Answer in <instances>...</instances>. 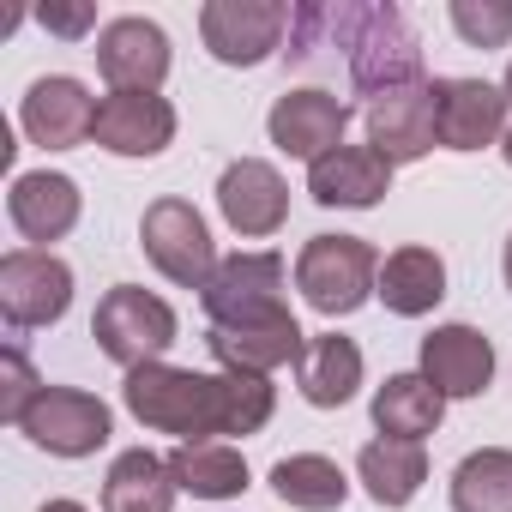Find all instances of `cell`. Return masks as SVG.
Returning <instances> with one entry per match:
<instances>
[{
	"label": "cell",
	"instance_id": "obj_10",
	"mask_svg": "<svg viewBox=\"0 0 512 512\" xmlns=\"http://www.w3.org/2000/svg\"><path fill=\"white\" fill-rule=\"evenodd\" d=\"M350 103L320 91V85H302V91H284L266 115V133L284 157H302V163H320L326 151L344 145V127H350Z\"/></svg>",
	"mask_w": 512,
	"mask_h": 512
},
{
	"label": "cell",
	"instance_id": "obj_12",
	"mask_svg": "<svg viewBox=\"0 0 512 512\" xmlns=\"http://www.w3.org/2000/svg\"><path fill=\"white\" fill-rule=\"evenodd\" d=\"M217 211H223V223H229L235 235L266 241V235H278L284 217H290V187H284V175H278L266 157H241V163H229V169L217 175Z\"/></svg>",
	"mask_w": 512,
	"mask_h": 512
},
{
	"label": "cell",
	"instance_id": "obj_32",
	"mask_svg": "<svg viewBox=\"0 0 512 512\" xmlns=\"http://www.w3.org/2000/svg\"><path fill=\"white\" fill-rule=\"evenodd\" d=\"M37 512H85V506H79V500H43Z\"/></svg>",
	"mask_w": 512,
	"mask_h": 512
},
{
	"label": "cell",
	"instance_id": "obj_2",
	"mask_svg": "<svg viewBox=\"0 0 512 512\" xmlns=\"http://www.w3.org/2000/svg\"><path fill=\"white\" fill-rule=\"evenodd\" d=\"M314 49H344L350 85L380 103L386 91L422 85V43L398 7H302L290 13V55L308 61Z\"/></svg>",
	"mask_w": 512,
	"mask_h": 512
},
{
	"label": "cell",
	"instance_id": "obj_21",
	"mask_svg": "<svg viewBox=\"0 0 512 512\" xmlns=\"http://www.w3.org/2000/svg\"><path fill=\"white\" fill-rule=\"evenodd\" d=\"M374 296L386 302V314L422 320L446 296V260H440L434 247H398V253H386V260H380V290Z\"/></svg>",
	"mask_w": 512,
	"mask_h": 512
},
{
	"label": "cell",
	"instance_id": "obj_31",
	"mask_svg": "<svg viewBox=\"0 0 512 512\" xmlns=\"http://www.w3.org/2000/svg\"><path fill=\"white\" fill-rule=\"evenodd\" d=\"M37 19H43L55 37H85V31L97 25V7H85V0H79V7H55V0H49V7H37Z\"/></svg>",
	"mask_w": 512,
	"mask_h": 512
},
{
	"label": "cell",
	"instance_id": "obj_1",
	"mask_svg": "<svg viewBox=\"0 0 512 512\" xmlns=\"http://www.w3.org/2000/svg\"><path fill=\"white\" fill-rule=\"evenodd\" d=\"M121 398L145 428L181 434V446L217 440V434H260L278 410V392L266 374H193L169 362L133 368Z\"/></svg>",
	"mask_w": 512,
	"mask_h": 512
},
{
	"label": "cell",
	"instance_id": "obj_13",
	"mask_svg": "<svg viewBox=\"0 0 512 512\" xmlns=\"http://www.w3.org/2000/svg\"><path fill=\"white\" fill-rule=\"evenodd\" d=\"M91 139H97L109 157H157V151H169V139H175V109H169V97H157V91H109V97L97 103Z\"/></svg>",
	"mask_w": 512,
	"mask_h": 512
},
{
	"label": "cell",
	"instance_id": "obj_5",
	"mask_svg": "<svg viewBox=\"0 0 512 512\" xmlns=\"http://www.w3.org/2000/svg\"><path fill=\"white\" fill-rule=\"evenodd\" d=\"M139 247H145V260L181 284V290H205L211 272L223 266L217 260V241L205 229V217L187 205V199H151L145 217H139Z\"/></svg>",
	"mask_w": 512,
	"mask_h": 512
},
{
	"label": "cell",
	"instance_id": "obj_6",
	"mask_svg": "<svg viewBox=\"0 0 512 512\" xmlns=\"http://www.w3.org/2000/svg\"><path fill=\"white\" fill-rule=\"evenodd\" d=\"M290 7L284 0H205L199 7V37L211 61L223 67H260L284 49Z\"/></svg>",
	"mask_w": 512,
	"mask_h": 512
},
{
	"label": "cell",
	"instance_id": "obj_22",
	"mask_svg": "<svg viewBox=\"0 0 512 512\" xmlns=\"http://www.w3.org/2000/svg\"><path fill=\"white\" fill-rule=\"evenodd\" d=\"M356 476H362V488H368V500L374 506H410L416 494H422V482H428V452H422V440H368L362 446V458H356Z\"/></svg>",
	"mask_w": 512,
	"mask_h": 512
},
{
	"label": "cell",
	"instance_id": "obj_27",
	"mask_svg": "<svg viewBox=\"0 0 512 512\" xmlns=\"http://www.w3.org/2000/svg\"><path fill=\"white\" fill-rule=\"evenodd\" d=\"M272 488L296 512H338L350 500V482H344V470L326 452H290V458H278L272 464Z\"/></svg>",
	"mask_w": 512,
	"mask_h": 512
},
{
	"label": "cell",
	"instance_id": "obj_16",
	"mask_svg": "<svg viewBox=\"0 0 512 512\" xmlns=\"http://www.w3.org/2000/svg\"><path fill=\"white\" fill-rule=\"evenodd\" d=\"M97 73L115 91H157L169 79V37H163V25H151L139 13L103 25V37H97Z\"/></svg>",
	"mask_w": 512,
	"mask_h": 512
},
{
	"label": "cell",
	"instance_id": "obj_11",
	"mask_svg": "<svg viewBox=\"0 0 512 512\" xmlns=\"http://www.w3.org/2000/svg\"><path fill=\"white\" fill-rule=\"evenodd\" d=\"M506 91L488 79H434V139L446 151H482L506 139Z\"/></svg>",
	"mask_w": 512,
	"mask_h": 512
},
{
	"label": "cell",
	"instance_id": "obj_3",
	"mask_svg": "<svg viewBox=\"0 0 512 512\" xmlns=\"http://www.w3.org/2000/svg\"><path fill=\"white\" fill-rule=\"evenodd\" d=\"M296 290L314 314L344 320L380 290V253L362 235H314L296 253Z\"/></svg>",
	"mask_w": 512,
	"mask_h": 512
},
{
	"label": "cell",
	"instance_id": "obj_14",
	"mask_svg": "<svg viewBox=\"0 0 512 512\" xmlns=\"http://www.w3.org/2000/svg\"><path fill=\"white\" fill-rule=\"evenodd\" d=\"M205 350L223 362V374H272V368H290L302 362L308 338L296 326V314H266V320H247V326H211L205 332Z\"/></svg>",
	"mask_w": 512,
	"mask_h": 512
},
{
	"label": "cell",
	"instance_id": "obj_4",
	"mask_svg": "<svg viewBox=\"0 0 512 512\" xmlns=\"http://www.w3.org/2000/svg\"><path fill=\"white\" fill-rule=\"evenodd\" d=\"M175 308L163 302V296H151V290H139V284H115L103 302H97V314H91V338H97V350L109 356V362H121L127 374L133 368H145V362H163V350L175 344Z\"/></svg>",
	"mask_w": 512,
	"mask_h": 512
},
{
	"label": "cell",
	"instance_id": "obj_30",
	"mask_svg": "<svg viewBox=\"0 0 512 512\" xmlns=\"http://www.w3.org/2000/svg\"><path fill=\"white\" fill-rule=\"evenodd\" d=\"M43 398V380H37V368H31V356L19 350V344H7V356H0V422H25V410Z\"/></svg>",
	"mask_w": 512,
	"mask_h": 512
},
{
	"label": "cell",
	"instance_id": "obj_8",
	"mask_svg": "<svg viewBox=\"0 0 512 512\" xmlns=\"http://www.w3.org/2000/svg\"><path fill=\"white\" fill-rule=\"evenodd\" d=\"M73 308V266L55 260L43 247H13L0 260V314H7L13 332L31 326H55Z\"/></svg>",
	"mask_w": 512,
	"mask_h": 512
},
{
	"label": "cell",
	"instance_id": "obj_15",
	"mask_svg": "<svg viewBox=\"0 0 512 512\" xmlns=\"http://www.w3.org/2000/svg\"><path fill=\"white\" fill-rule=\"evenodd\" d=\"M19 127H25L31 145H43V151H73V145L91 139V127H97V103H91V91H85L79 79L49 73V79H37V85L25 91Z\"/></svg>",
	"mask_w": 512,
	"mask_h": 512
},
{
	"label": "cell",
	"instance_id": "obj_7",
	"mask_svg": "<svg viewBox=\"0 0 512 512\" xmlns=\"http://www.w3.org/2000/svg\"><path fill=\"white\" fill-rule=\"evenodd\" d=\"M284 284H290V266L278 253H229L199 290V302L211 326H247V320L284 314Z\"/></svg>",
	"mask_w": 512,
	"mask_h": 512
},
{
	"label": "cell",
	"instance_id": "obj_35",
	"mask_svg": "<svg viewBox=\"0 0 512 512\" xmlns=\"http://www.w3.org/2000/svg\"><path fill=\"white\" fill-rule=\"evenodd\" d=\"M500 91H506V103H512V67H506V79H500Z\"/></svg>",
	"mask_w": 512,
	"mask_h": 512
},
{
	"label": "cell",
	"instance_id": "obj_24",
	"mask_svg": "<svg viewBox=\"0 0 512 512\" xmlns=\"http://www.w3.org/2000/svg\"><path fill=\"white\" fill-rule=\"evenodd\" d=\"M175 494H181V482H175L169 458L133 446V452H121V458L109 464L103 512H175Z\"/></svg>",
	"mask_w": 512,
	"mask_h": 512
},
{
	"label": "cell",
	"instance_id": "obj_19",
	"mask_svg": "<svg viewBox=\"0 0 512 512\" xmlns=\"http://www.w3.org/2000/svg\"><path fill=\"white\" fill-rule=\"evenodd\" d=\"M7 211H13V229L49 253V241L73 235V223H79V211H85V193H79V181H73V175L31 169V175H19V181H13Z\"/></svg>",
	"mask_w": 512,
	"mask_h": 512
},
{
	"label": "cell",
	"instance_id": "obj_20",
	"mask_svg": "<svg viewBox=\"0 0 512 512\" xmlns=\"http://www.w3.org/2000/svg\"><path fill=\"white\" fill-rule=\"evenodd\" d=\"M308 193H314V205L368 211L392 193V163L374 145H338L320 163H308Z\"/></svg>",
	"mask_w": 512,
	"mask_h": 512
},
{
	"label": "cell",
	"instance_id": "obj_9",
	"mask_svg": "<svg viewBox=\"0 0 512 512\" xmlns=\"http://www.w3.org/2000/svg\"><path fill=\"white\" fill-rule=\"evenodd\" d=\"M25 440L37 452H55V458H91L109 446L115 422H109V404L79 392V386H43V398L25 410Z\"/></svg>",
	"mask_w": 512,
	"mask_h": 512
},
{
	"label": "cell",
	"instance_id": "obj_17",
	"mask_svg": "<svg viewBox=\"0 0 512 512\" xmlns=\"http://www.w3.org/2000/svg\"><path fill=\"white\" fill-rule=\"evenodd\" d=\"M368 145H374L392 169L428 157V151L440 145V139H434V79L404 85V91H386L380 103H368Z\"/></svg>",
	"mask_w": 512,
	"mask_h": 512
},
{
	"label": "cell",
	"instance_id": "obj_34",
	"mask_svg": "<svg viewBox=\"0 0 512 512\" xmlns=\"http://www.w3.org/2000/svg\"><path fill=\"white\" fill-rule=\"evenodd\" d=\"M500 151H506V163H512V127H506V139H500Z\"/></svg>",
	"mask_w": 512,
	"mask_h": 512
},
{
	"label": "cell",
	"instance_id": "obj_25",
	"mask_svg": "<svg viewBox=\"0 0 512 512\" xmlns=\"http://www.w3.org/2000/svg\"><path fill=\"white\" fill-rule=\"evenodd\" d=\"M446 416V398L416 374H386V386L374 392V428L386 440H428Z\"/></svg>",
	"mask_w": 512,
	"mask_h": 512
},
{
	"label": "cell",
	"instance_id": "obj_23",
	"mask_svg": "<svg viewBox=\"0 0 512 512\" xmlns=\"http://www.w3.org/2000/svg\"><path fill=\"white\" fill-rule=\"evenodd\" d=\"M296 386H302V398H308L314 410L350 404L356 386H362V350H356V338H338V332L308 338V350H302V362H296Z\"/></svg>",
	"mask_w": 512,
	"mask_h": 512
},
{
	"label": "cell",
	"instance_id": "obj_28",
	"mask_svg": "<svg viewBox=\"0 0 512 512\" xmlns=\"http://www.w3.org/2000/svg\"><path fill=\"white\" fill-rule=\"evenodd\" d=\"M452 512H512V452L482 446L452 470Z\"/></svg>",
	"mask_w": 512,
	"mask_h": 512
},
{
	"label": "cell",
	"instance_id": "obj_26",
	"mask_svg": "<svg viewBox=\"0 0 512 512\" xmlns=\"http://www.w3.org/2000/svg\"><path fill=\"white\" fill-rule=\"evenodd\" d=\"M169 470L187 494L199 500H229L247 488V458L229 446V440H193V446H175L169 452Z\"/></svg>",
	"mask_w": 512,
	"mask_h": 512
},
{
	"label": "cell",
	"instance_id": "obj_33",
	"mask_svg": "<svg viewBox=\"0 0 512 512\" xmlns=\"http://www.w3.org/2000/svg\"><path fill=\"white\" fill-rule=\"evenodd\" d=\"M500 272H506V290H512V235H506V253H500Z\"/></svg>",
	"mask_w": 512,
	"mask_h": 512
},
{
	"label": "cell",
	"instance_id": "obj_18",
	"mask_svg": "<svg viewBox=\"0 0 512 512\" xmlns=\"http://www.w3.org/2000/svg\"><path fill=\"white\" fill-rule=\"evenodd\" d=\"M422 380L440 398H482L494 380V344L476 326H434L422 338Z\"/></svg>",
	"mask_w": 512,
	"mask_h": 512
},
{
	"label": "cell",
	"instance_id": "obj_29",
	"mask_svg": "<svg viewBox=\"0 0 512 512\" xmlns=\"http://www.w3.org/2000/svg\"><path fill=\"white\" fill-rule=\"evenodd\" d=\"M446 19L470 49H506L512 43V0H452Z\"/></svg>",
	"mask_w": 512,
	"mask_h": 512
}]
</instances>
